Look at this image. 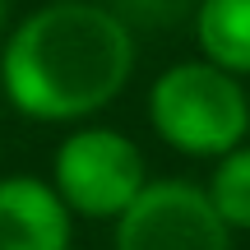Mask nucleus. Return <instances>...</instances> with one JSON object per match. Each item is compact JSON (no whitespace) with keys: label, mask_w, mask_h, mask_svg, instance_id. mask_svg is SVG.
<instances>
[{"label":"nucleus","mask_w":250,"mask_h":250,"mask_svg":"<svg viewBox=\"0 0 250 250\" xmlns=\"http://www.w3.org/2000/svg\"><path fill=\"white\" fill-rule=\"evenodd\" d=\"M148 125L186 158H223L250 134V93L241 74L213 61H176L148 88Z\"/></svg>","instance_id":"obj_2"},{"label":"nucleus","mask_w":250,"mask_h":250,"mask_svg":"<svg viewBox=\"0 0 250 250\" xmlns=\"http://www.w3.org/2000/svg\"><path fill=\"white\" fill-rule=\"evenodd\" d=\"M5 19H9V0H0V42H5Z\"/></svg>","instance_id":"obj_8"},{"label":"nucleus","mask_w":250,"mask_h":250,"mask_svg":"<svg viewBox=\"0 0 250 250\" xmlns=\"http://www.w3.org/2000/svg\"><path fill=\"white\" fill-rule=\"evenodd\" d=\"M204 190L232 232H250V144H236L232 153L213 158Z\"/></svg>","instance_id":"obj_7"},{"label":"nucleus","mask_w":250,"mask_h":250,"mask_svg":"<svg viewBox=\"0 0 250 250\" xmlns=\"http://www.w3.org/2000/svg\"><path fill=\"white\" fill-rule=\"evenodd\" d=\"M70 204L42 176H0V250H70L74 246Z\"/></svg>","instance_id":"obj_5"},{"label":"nucleus","mask_w":250,"mask_h":250,"mask_svg":"<svg viewBox=\"0 0 250 250\" xmlns=\"http://www.w3.org/2000/svg\"><path fill=\"white\" fill-rule=\"evenodd\" d=\"M139 61L130 23L98 0H51L0 42L9 107L42 125H83L125 93Z\"/></svg>","instance_id":"obj_1"},{"label":"nucleus","mask_w":250,"mask_h":250,"mask_svg":"<svg viewBox=\"0 0 250 250\" xmlns=\"http://www.w3.org/2000/svg\"><path fill=\"white\" fill-rule=\"evenodd\" d=\"M116 250H232V227L195 181H148L116 218Z\"/></svg>","instance_id":"obj_4"},{"label":"nucleus","mask_w":250,"mask_h":250,"mask_svg":"<svg viewBox=\"0 0 250 250\" xmlns=\"http://www.w3.org/2000/svg\"><path fill=\"white\" fill-rule=\"evenodd\" d=\"M144 148L111 125H74L51 158V186L83 223H116L148 186Z\"/></svg>","instance_id":"obj_3"},{"label":"nucleus","mask_w":250,"mask_h":250,"mask_svg":"<svg viewBox=\"0 0 250 250\" xmlns=\"http://www.w3.org/2000/svg\"><path fill=\"white\" fill-rule=\"evenodd\" d=\"M195 42L204 61L232 74H250V0H199Z\"/></svg>","instance_id":"obj_6"}]
</instances>
